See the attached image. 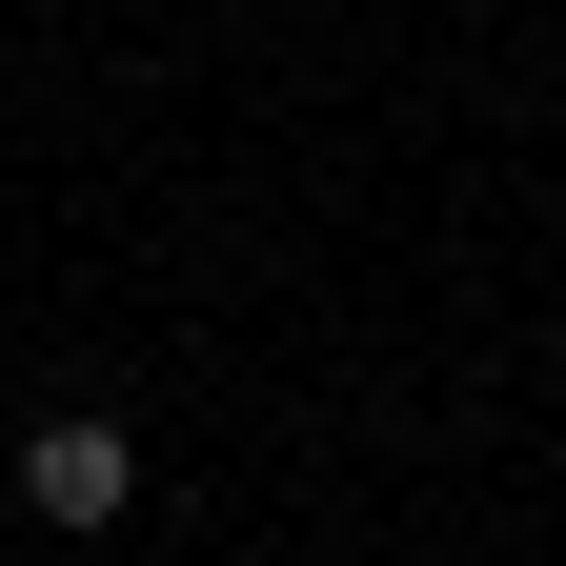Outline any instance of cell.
Returning a JSON list of instances; mask_svg holds the SVG:
<instances>
[{
  "label": "cell",
  "mask_w": 566,
  "mask_h": 566,
  "mask_svg": "<svg viewBox=\"0 0 566 566\" xmlns=\"http://www.w3.org/2000/svg\"><path fill=\"white\" fill-rule=\"evenodd\" d=\"M21 506H41V526H122V506H142V446H122L102 405H61V424H21Z\"/></svg>",
  "instance_id": "obj_1"
}]
</instances>
